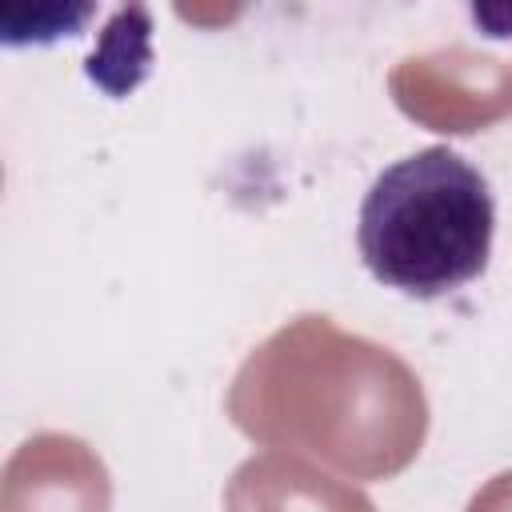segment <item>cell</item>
Returning a JSON list of instances; mask_svg holds the SVG:
<instances>
[{
	"label": "cell",
	"instance_id": "obj_1",
	"mask_svg": "<svg viewBox=\"0 0 512 512\" xmlns=\"http://www.w3.org/2000/svg\"><path fill=\"white\" fill-rule=\"evenodd\" d=\"M496 196L484 172L448 144L388 164L364 192L356 248L364 268L416 300L472 284L492 256Z\"/></svg>",
	"mask_w": 512,
	"mask_h": 512
}]
</instances>
